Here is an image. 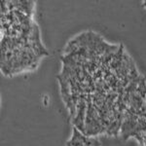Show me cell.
I'll return each instance as SVG.
<instances>
[{
    "label": "cell",
    "mask_w": 146,
    "mask_h": 146,
    "mask_svg": "<svg viewBox=\"0 0 146 146\" xmlns=\"http://www.w3.org/2000/svg\"><path fill=\"white\" fill-rule=\"evenodd\" d=\"M143 4H144V6L146 7V1H145V2H144V3H143Z\"/></svg>",
    "instance_id": "cell-1"
}]
</instances>
